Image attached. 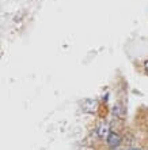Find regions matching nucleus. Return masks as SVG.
I'll return each mask as SVG.
<instances>
[{"label": "nucleus", "instance_id": "nucleus-1", "mask_svg": "<svg viewBox=\"0 0 148 150\" xmlns=\"http://www.w3.org/2000/svg\"><path fill=\"white\" fill-rule=\"evenodd\" d=\"M82 108L83 111L87 112V113H95L98 109V101L93 98H86L82 103Z\"/></svg>", "mask_w": 148, "mask_h": 150}, {"label": "nucleus", "instance_id": "nucleus-2", "mask_svg": "<svg viewBox=\"0 0 148 150\" xmlns=\"http://www.w3.org/2000/svg\"><path fill=\"white\" fill-rule=\"evenodd\" d=\"M110 127H109V124L106 122H103V123H101L99 126H98V128H97V134H98V137L101 139H107L109 138V135H110Z\"/></svg>", "mask_w": 148, "mask_h": 150}, {"label": "nucleus", "instance_id": "nucleus-3", "mask_svg": "<svg viewBox=\"0 0 148 150\" xmlns=\"http://www.w3.org/2000/svg\"><path fill=\"white\" fill-rule=\"evenodd\" d=\"M107 143H109L110 147H117L121 143V137L116 132H110L109 138H107Z\"/></svg>", "mask_w": 148, "mask_h": 150}, {"label": "nucleus", "instance_id": "nucleus-4", "mask_svg": "<svg viewBox=\"0 0 148 150\" xmlns=\"http://www.w3.org/2000/svg\"><path fill=\"white\" fill-rule=\"evenodd\" d=\"M144 68H145V71L148 72V60H147V62H145V63H144Z\"/></svg>", "mask_w": 148, "mask_h": 150}, {"label": "nucleus", "instance_id": "nucleus-5", "mask_svg": "<svg viewBox=\"0 0 148 150\" xmlns=\"http://www.w3.org/2000/svg\"><path fill=\"white\" fill-rule=\"evenodd\" d=\"M128 150H140V149H137V147H130V149H128Z\"/></svg>", "mask_w": 148, "mask_h": 150}]
</instances>
